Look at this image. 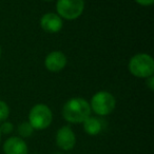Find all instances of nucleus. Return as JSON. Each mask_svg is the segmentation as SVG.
Returning a JSON list of instances; mask_svg holds the SVG:
<instances>
[{
  "mask_svg": "<svg viewBox=\"0 0 154 154\" xmlns=\"http://www.w3.org/2000/svg\"><path fill=\"white\" fill-rule=\"evenodd\" d=\"M91 114V107L84 98L75 97L68 100L63 106L62 115L64 119L72 124L84 122Z\"/></svg>",
  "mask_w": 154,
  "mask_h": 154,
  "instance_id": "f257e3e1",
  "label": "nucleus"
},
{
  "mask_svg": "<svg viewBox=\"0 0 154 154\" xmlns=\"http://www.w3.org/2000/svg\"><path fill=\"white\" fill-rule=\"evenodd\" d=\"M129 70L134 76L148 78L154 72L153 58L148 54H136L130 59Z\"/></svg>",
  "mask_w": 154,
  "mask_h": 154,
  "instance_id": "f03ea898",
  "label": "nucleus"
},
{
  "mask_svg": "<svg viewBox=\"0 0 154 154\" xmlns=\"http://www.w3.org/2000/svg\"><path fill=\"white\" fill-rule=\"evenodd\" d=\"M53 120L52 111L47 105L38 103L31 109L29 114V122L34 130H45Z\"/></svg>",
  "mask_w": 154,
  "mask_h": 154,
  "instance_id": "7ed1b4c3",
  "label": "nucleus"
},
{
  "mask_svg": "<svg viewBox=\"0 0 154 154\" xmlns=\"http://www.w3.org/2000/svg\"><path fill=\"white\" fill-rule=\"evenodd\" d=\"M115 98L112 94L106 91H100L96 93L91 99V110L97 115L105 116L110 114L115 108Z\"/></svg>",
  "mask_w": 154,
  "mask_h": 154,
  "instance_id": "20e7f679",
  "label": "nucleus"
},
{
  "mask_svg": "<svg viewBox=\"0 0 154 154\" xmlns=\"http://www.w3.org/2000/svg\"><path fill=\"white\" fill-rule=\"evenodd\" d=\"M57 12L59 16L69 20L78 18L84 12V0H58Z\"/></svg>",
  "mask_w": 154,
  "mask_h": 154,
  "instance_id": "39448f33",
  "label": "nucleus"
},
{
  "mask_svg": "<svg viewBox=\"0 0 154 154\" xmlns=\"http://www.w3.org/2000/svg\"><path fill=\"white\" fill-rule=\"evenodd\" d=\"M56 143L63 151H70L76 145V136L69 126H63L58 129L56 133Z\"/></svg>",
  "mask_w": 154,
  "mask_h": 154,
  "instance_id": "423d86ee",
  "label": "nucleus"
},
{
  "mask_svg": "<svg viewBox=\"0 0 154 154\" xmlns=\"http://www.w3.org/2000/svg\"><path fill=\"white\" fill-rule=\"evenodd\" d=\"M5 154H28L29 149L26 143L18 136H12L3 143Z\"/></svg>",
  "mask_w": 154,
  "mask_h": 154,
  "instance_id": "0eeeda50",
  "label": "nucleus"
},
{
  "mask_svg": "<svg viewBox=\"0 0 154 154\" xmlns=\"http://www.w3.org/2000/svg\"><path fill=\"white\" fill-rule=\"evenodd\" d=\"M45 68L51 72H59L66 66V57L59 51H54L47 56L45 60Z\"/></svg>",
  "mask_w": 154,
  "mask_h": 154,
  "instance_id": "6e6552de",
  "label": "nucleus"
},
{
  "mask_svg": "<svg viewBox=\"0 0 154 154\" xmlns=\"http://www.w3.org/2000/svg\"><path fill=\"white\" fill-rule=\"evenodd\" d=\"M40 26L48 33H57L62 28V20L57 14L48 13L41 17Z\"/></svg>",
  "mask_w": 154,
  "mask_h": 154,
  "instance_id": "1a4fd4ad",
  "label": "nucleus"
},
{
  "mask_svg": "<svg viewBox=\"0 0 154 154\" xmlns=\"http://www.w3.org/2000/svg\"><path fill=\"white\" fill-rule=\"evenodd\" d=\"M84 130L87 134L89 135H97L103 131V122H101L99 118L97 117H91L89 116L84 122Z\"/></svg>",
  "mask_w": 154,
  "mask_h": 154,
  "instance_id": "9d476101",
  "label": "nucleus"
},
{
  "mask_svg": "<svg viewBox=\"0 0 154 154\" xmlns=\"http://www.w3.org/2000/svg\"><path fill=\"white\" fill-rule=\"evenodd\" d=\"M33 132H34V128L31 126L29 122H23L18 126V134L20 137H23V138L30 137L32 136Z\"/></svg>",
  "mask_w": 154,
  "mask_h": 154,
  "instance_id": "9b49d317",
  "label": "nucleus"
},
{
  "mask_svg": "<svg viewBox=\"0 0 154 154\" xmlns=\"http://www.w3.org/2000/svg\"><path fill=\"white\" fill-rule=\"evenodd\" d=\"M10 115V108L5 101L0 100V122H3L7 120Z\"/></svg>",
  "mask_w": 154,
  "mask_h": 154,
  "instance_id": "f8f14e48",
  "label": "nucleus"
},
{
  "mask_svg": "<svg viewBox=\"0 0 154 154\" xmlns=\"http://www.w3.org/2000/svg\"><path fill=\"white\" fill-rule=\"evenodd\" d=\"M13 124L9 122H3L0 126V132L1 134H10V133L13 132Z\"/></svg>",
  "mask_w": 154,
  "mask_h": 154,
  "instance_id": "ddd939ff",
  "label": "nucleus"
},
{
  "mask_svg": "<svg viewBox=\"0 0 154 154\" xmlns=\"http://www.w3.org/2000/svg\"><path fill=\"white\" fill-rule=\"evenodd\" d=\"M135 1L141 5H151L154 2V0H135Z\"/></svg>",
  "mask_w": 154,
  "mask_h": 154,
  "instance_id": "4468645a",
  "label": "nucleus"
},
{
  "mask_svg": "<svg viewBox=\"0 0 154 154\" xmlns=\"http://www.w3.org/2000/svg\"><path fill=\"white\" fill-rule=\"evenodd\" d=\"M153 82H154L153 75H152V76H150V77H148V86H149V88L151 89V90H153V89H154Z\"/></svg>",
  "mask_w": 154,
  "mask_h": 154,
  "instance_id": "2eb2a0df",
  "label": "nucleus"
},
{
  "mask_svg": "<svg viewBox=\"0 0 154 154\" xmlns=\"http://www.w3.org/2000/svg\"><path fill=\"white\" fill-rule=\"evenodd\" d=\"M45 1H52V0H45Z\"/></svg>",
  "mask_w": 154,
  "mask_h": 154,
  "instance_id": "dca6fc26",
  "label": "nucleus"
},
{
  "mask_svg": "<svg viewBox=\"0 0 154 154\" xmlns=\"http://www.w3.org/2000/svg\"><path fill=\"white\" fill-rule=\"evenodd\" d=\"M0 139H1V132H0Z\"/></svg>",
  "mask_w": 154,
  "mask_h": 154,
  "instance_id": "f3484780",
  "label": "nucleus"
},
{
  "mask_svg": "<svg viewBox=\"0 0 154 154\" xmlns=\"http://www.w3.org/2000/svg\"><path fill=\"white\" fill-rule=\"evenodd\" d=\"M0 55H1V49H0Z\"/></svg>",
  "mask_w": 154,
  "mask_h": 154,
  "instance_id": "a211bd4d",
  "label": "nucleus"
},
{
  "mask_svg": "<svg viewBox=\"0 0 154 154\" xmlns=\"http://www.w3.org/2000/svg\"><path fill=\"white\" fill-rule=\"evenodd\" d=\"M56 154H63V153H56Z\"/></svg>",
  "mask_w": 154,
  "mask_h": 154,
  "instance_id": "6ab92c4d",
  "label": "nucleus"
}]
</instances>
